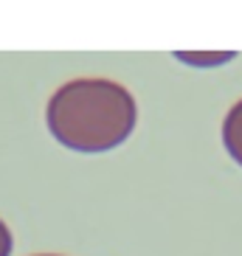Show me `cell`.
<instances>
[{
  "label": "cell",
  "mask_w": 242,
  "mask_h": 256,
  "mask_svg": "<svg viewBox=\"0 0 242 256\" xmlns=\"http://www.w3.org/2000/svg\"><path fill=\"white\" fill-rule=\"evenodd\" d=\"M12 254V231H8V226L0 220V256H8Z\"/></svg>",
  "instance_id": "cell-3"
},
{
  "label": "cell",
  "mask_w": 242,
  "mask_h": 256,
  "mask_svg": "<svg viewBox=\"0 0 242 256\" xmlns=\"http://www.w3.org/2000/svg\"><path fill=\"white\" fill-rule=\"evenodd\" d=\"M222 144H226L228 155L242 166V98L228 110L222 121Z\"/></svg>",
  "instance_id": "cell-2"
},
{
  "label": "cell",
  "mask_w": 242,
  "mask_h": 256,
  "mask_svg": "<svg viewBox=\"0 0 242 256\" xmlns=\"http://www.w3.org/2000/svg\"><path fill=\"white\" fill-rule=\"evenodd\" d=\"M136 98L110 79H74L51 96L46 121L51 136L76 152H107L136 130Z\"/></svg>",
  "instance_id": "cell-1"
}]
</instances>
